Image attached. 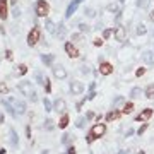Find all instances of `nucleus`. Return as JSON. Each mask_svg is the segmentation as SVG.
Segmentation results:
<instances>
[{
    "label": "nucleus",
    "mask_w": 154,
    "mask_h": 154,
    "mask_svg": "<svg viewBox=\"0 0 154 154\" xmlns=\"http://www.w3.org/2000/svg\"><path fill=\"white\" fill-rule=\"evenodd\" d=\"M69 125V115H62V118H60V122H58V128H65V127Z\"/></svg>",
    "instance_id": "nucleus-22"
},
{
    "label": "nucleus",
    "mask_w": 154,
    "mask_h": 154,
    "mask_svg": "<svg viewBox=\"0 0 154 154\" xmlns=\"http://www.w3.org/2000/svg\"><path fill=\"white\" fill-rule=\"evenodd\" d=\"M63 34H65V26L63 24H58V36L63 38Z\"/></svg>",
    "instance_id": "nucleus-33"
},
{
    "label": "nucleus",
    "mask_w": 154,
    "mask_h": 154,
    "mask_svg": "<svg viewBox=\"0 0 154 154\" xmlns=\"http://www.w3.org/2000/svg\"><path fill=\"white\" fill-rule=\"evenodd\" d=\"M82 72H84V74H88V72H89V67H88V65H82Z\"/></svg>",
    "instance_id": "nucleus-51"
},
{
    "label": "nucleus",
    "mask_w": 154,
    "mask_h": 154,
    "mask_svg": "<svg viewBox=\"0 0 154 154\" xmlns=\"http://www.w3.org/2000/svg\"><path fill=\"white\" fill-rule=\"evenodd\" d=\"M45 28H46V31H48V33L57 34V26H55V22H53V21L46 19V21H45Z\"/></svg>",
    "instance_id": "nucleus-14"
},
{
    "label": "nucleus",
    "mask_w": 154,
    "mask_h": 154,
    "mask_svg": "<svg viewBox=\"0 0 154 154\" xmlns=\"http://www.w3.org/2000/svg\"><path fill=\"white\" fill-rule=\"evenodd\" d=\"M50 14V5L46 0H36V16L46 17Z\"/></svg>",
    "instance_id": "nucleus-4"
},
{
    "label": "nucleus",
    "mask_w": 154,
    "mask_h": 154,
    "mask_svg": "<svg viewBox=\"0 0 154 154\" xmlns=\"http://www.w3.org/2000/svg\"><path fill=\"white\" fill-rule=\"evenodd\" d=\"M2 123H5V118H4V113H0V125Z\"/></svg>",
    "instance_id": "nucleus-50"
},
{
    "label": "nucleus",
    "mask_w": 154,
    "mask_h": 154,
    "mask_svg": "<svg viewBox=\"0 0 154 154\" xmlns=\"http://www.w3.org/2000/svg\"><path fill=\"white\" fill-rule=\"evenodd\" d=\"M135 4H137V7H140V9H147L149 7V0H137Z\"/></svg>",
    "instance_id": "nucleus-28"
},
{
    "label": "nucleus",
    "mask_w": 154,
    "mask_h": 154,
    "mask_svg": "<svg viewBox=\"0 0 154 154\" xmlns=\"http://www.w3.org/2000/svg\"><path fill=\"white\" fill-rule=\"evenodd\" d=\"M144 91L140 88H134L132 89V93H130V96H132V98H140V94H142Z\"/></svg>",
    "instance_id": "nucleus-25"
},
{
    "label": "nucleus",
    "mask_w": 154,
    "mask_h": 154,
    "mask_svg": "<svg viewBox=\"0 0 154 154\" xmlns=\"http://www.w3.org/2000/svg\"><path fill=\"white\" fill-rule=\"evenodd\" d=\"M106 134V125L105 123H94L93 127H91V130H89V134H88V137H86V140H88V144H93L96 139H99V137H103Z\"/></svg>",
    "instance_id": "nucleus-1"
},
{
    "label": "nucleus",
    "mask_w": 154,
    "mask_h": 154,
    "mask_svg": "<svg viewBox=\"0 0 154 154\" xmlns=\"http://www.w3.org/2000/svg\"><path fill=\"white\" fill-rule=\"evenodd\" d=\"M84 123H86V120H84V118H79V120L75 122L77 128H84Z\"/></svg>",
    "instance_id": "nucleus-37"
},
{
    "label": "nucleus",
    "mask_w": 154,
    "mask_h": 154,
    "mask_svg": "<svg viewBox=\"0 0 154 154\" xmlns=\"http://www.w3.org/2000/svg\"><path fill=\"white\" fill-rule=\"evenodd\" d=\"M70 139H74V137H72L70 134H65V135L62 137V142H63V144H69V142H70Z\"/></svg>",
    "instance_id": "nucleus-34"
},
{
    "label": "nucleus",
    "mask_w": 154,
    "mask_h": 154,
    "mask_svg": "<svg viewBox=\"0 0 154 154\" xmlns=\"http://www.w3.org/2000/svg\"><path fill=\"white\" fill-rule=\"evenodd\" d=\"M79 29H81V31H82V33H84V31H86V33H88V31H89V29H91V28H89L88 24H79Z\"/></svg>",
    "instance_id": "nucleus-38"
},
{
    "label": "nucleus",
    "mask_w": 154,
    "mask_h": 154,
    "mask_svg": "<svg viewBox=\"0 0 154 154\" xmlns=\"http://www.w3.org/2000/svg\"><path fill=\"white\" fill-rule=\"evenodd\" d=\"M120 103H123V98H122V96H118V98L115 99V103H113V106H116V105H120Z\"/></svg>",
    "instance_id": "nucleus-44"
},
{
    "label": "nucleus",
    "mask_w": 154,
    "mask_h": 154,
    "mask_svg": "<svg viewBox=\"0 0 154 154\" xmlns=\"http://www.w3.org/2000/svg\"><path fill=\"white\" fill-rule=\"evenodd\" d=\"M132 110H134V103H125V106H123V110H122V113H125V115H128V113H132Z\"/></svg>",
    "instance_id": "nucleus-23"
},
{
    "label": "nucleus",
    "mask_w": 154,
    "mask_h": 154,
    "mask_svg": "<svg viewBox=\"0 0 154 154\" xmlns=\"http://www.w3.org/2000/svg\"><path fill=\"white\" fill-rule=\"evenodd\" d=\"M77 7H79V4H77V2H72L70 5L67 7V12H65V17H67V19H70L72 14H74V12L77 11Z\"/></svg>",
    "instance_id": "nucleus-15"
},
{
    "label": "nucleus",
    "mask_w": 154,
    "mask_h": 154,
    "mask_svg": "<svg viewBox=\"0 0 154 154\" xmlns=\"http://www.w3.org/2000/svg\"><path fill=\"white\" fill-rule=\"evenodd\" d=\"M146 128H147V123H144V125L137 130V134H139V135H140V134H144V132H146Z\"/></svg>",
    "instance_id": "nucleus-40"
},
{
    "label": "nucleus",
    "mask_w": 154,
    "mask_h": 154,
    "mask_svg": "<svg viewBox=\"0 0 154 154\" xmlns=\"http://www.w3.org/2000/svg\"><path fill=\"white\" fill-rule=\"evenodd\" d=\"M94 98H96V93H94V91H89V96H88V99L91 101V99H94Z\"/></svg>",
    "instance_id": "nucleus-45"
},
{
    "label": "nucleus",
    "mask_w": 154,
    "mask_h": 154,
    "mask_svg": "<svg viewBox=\"0 0 154 154\" xmlns=\"http://www.w3.org/2000/svg\"><path fill=\"white\" fill-rule=\"evenodd\" d=\"M9 134H11V144L14 146V147H17L19 146V137H17V132H16V128H9Z\"/></svg>",
    "instance_id": "nucleus-13"
},
{
    "label": "nucleus",
    "mask_w": 154,
    "mask_h": 154,
    "mask_svg": "<svg viewBox=\"0 0 154 154\" xmlns=\"http://www.w3.org/2000/svg\"><path fill=\"white\" fill-rule=\"evenodd\" d=\"M17 89H19V93H21L22 96H26L28 99H31L33 103L38 99V94H36V91H34V88L31 86L29 81H22V82H19L17 84Z\"/></svg>",
    "instance_id": "nucleus-2"
},
{
    "label": "nucleus",
    "mask_w": 154,
    "mask_h": 154,
    "mask_svg": "<svg viewBox=\"0 0 154 154\" xmlns=\"http://www.w3.org/2000/svg\"><path fill=\"white\" fill-rule=\"evenodd\" d=\"M142 58H144V62H146V63H151V65L154 63V53H152V51H149V50L142 53Z\"/></svg>",
    "instance_id": "nucleus-17"
},
{
    "label": "nucleus",
    "mask_w": 154,
    "mask_h": 154,
    "mask_svg": "<svg viewBox=\"0 0 154 154\" xmlns=\"http://www.w3.org/2000/svg\"><path fill=\"white\" fill-rule=\"evenodd\" d=\"M139 154H146V152H144V151H140V152H139Z\"/></svg>",
    "instance_id": "nucleus-58"
},
{
    "label": "nucleus",
    "mask_w": 154,
    "mask_h": 154,
    "mask_svg": "<svg viewBox=\"0 0 154 154\" xmlns=\"http://www.w3.org/2000/svg\"><path fill=\"white\" fill-rule=\"evenodd\" d=\"M91 118H94V113H91V111H89V113H88V120H91Z\"/></svg>",
    "instance_id": "nucleus-52"
},
{
    "label": "nucleus",
    "mask_w": 154,
    "mask_h": 154,
    "mask_svg": "<svg viewBox=\"0 0 154 154\" xmlns=\"http://www.w3.org/2000/svg\"><path fill=\"white\" fill-rule=\"evenodd\" d=\"M84 82H81V81H74V82L70 84V91H72V94H82L84 93Z\"/></svg>",
    "instance_id": "nucleus-10"
},
{
    "label": "nucleus",
    "mask_w": 154,
    "mask_h": 154,
    "mask_svg": "<svg viewBox=\"0 0 154 154\" xmlns=\"http://www.w3.org/2000/svg\"><path fill=\"white\" fill-rule=\"evenodd\" d=\"M84 14H88L89 17H94V16H96V14H94V11H93V9H86V12H84Z\"/></svg>",
    "instance_id": "nucleus-42"
},
{
    "label": "nucleus",
    "mask_w": 154,
    "mask_h": 154,
    "mask_svg": "<svg viewBox=\"0 0 154 154\" xmlns=\"http://www.w3.org/2000/svg\"><path fill=\"white\" fill-rule=\"evenodd\" d=\"M9 2H11L12 5H16V4H17V0H9Z\"/></svg>",
    "instance_id": "nucleus-55"
},
{
    "label": "nucleus",
    "mask_w": 154,
    "mask_h": 154,
    "mask_svg": "<svg viewBox=\"0 0 154 154\" xmlns=\"http://www.w3.org/2000/svg\"><path fill=\"white\" fill-rule=\"evenodd\" d=\"M144 94H146L147 99H154V84H149L146 88V91H144Z\"/></svg>",
    "instance_id": "nucleus-19"
},
{
    "label": "nucleus",
    "mask_w": 154,
    "mask_h": 154,
    "mask_svg": "<svg viewBox=\"0 0 154 154\" xmlns=\"http://www.w3.org/2000/svg\"><path fill=\"white\" fill-rule=\"evenodd\" d=\"M45 128H46V130H53V128H55V123H53L51 118H48V120L45 122Z\"/></svg>",
    "instance_id": "nucleus-27"
},
{
    "label": "nucleus",
    "mask_w": 154,
    "mask_h": 154,
    "mask_svg": "<svg viewBox=\"0 0 154 154\" xmlns=\"http://www.w3.org/2000/svg\"><path fill=\"white\" fill-rule=\"evenodd\" d=\"M65 51H67V55L70 57V58H79V57H81L79 50H77L70 41H67V43H65Z\"/></svg>",
    "instance_id": "nucleus-7"
},
{
    "label": "nucleus",
    "mask_w": 154,
    "mask_h": 154,
    "mask_svg": "<svg viewBox=\"0 0 154 154\" xmlns=\"http://www.w3.org/2000/svg\"><path fill=\"white\" fill-rule=\"evenodd\" d=\"M34 77H36V82H38V84H45L43 75H41V72H36V74H34Z\"/></svg>",
    "instance_id": "nucleus-32"
},
{
    "label": "nucleus",
    "mask_w": 154,
    "mask_h": 154,
    "mask_svg": "<svg viewBox=\"0 0 154 154\" xmlns=\"http://www.w3.org/2000/svg\"><path fill=\"white\" fill-rule=\"evenodd\" d=\"M144 74H146V69H142V67H140V69H137V70H135V75H137V77L144 75Z\"/></svg>",
    "instance_id": "nucleus-39"
},
{
    "label": "nucleus",
    "mask_w": 154,
    "mask_h": 154,
    "mask_svg": "<svg viewBox=\"0 0 154 154\" xmlns=\"http://www.w3.org/2000/svg\"><path fill=\"white\" fill-rule=\"evenodd\" d=\"M53 60H55V55H41V62L45 65H51Z\"/></svg>",
    "instance_id": "nucleus-21"
},
{
    "label": "nucleus",
    "mask_w": 154,
    "mask_h": 154,
    "mask_svg": "<svg viewBox=\"0 0 154 154\" xmlns=\"http://www.w3.org/2000/svg\"><path fill=\"white\" fill-rule=\"evenodd\" d=\"M45 91L50 93L51 91V84H50V79H45Z\"/></svg>",
    "instance_id": "nucleus-35"
},
{
    "label": "nucleus",
    "mask_w": 154,
    "mask_h": 154,
    "mask_svg": "<svg viewBox=\"0 0 154 154\" xmlns=\"http://www.w3.org/2000/svg\"><path fill=\"white\" fill-rule=\"evenodd\" d=\"M123 2H125V0H120V4H123Z\"/></svg>",
    "instance_id": "nucleus-59"
},
{
    "label": "nucleus",
    "mask_w": 154,
    "mask_h": 154,
    "mask_svg": "<svg viewBox=\"0 0 154 154\" xmlns=\"http://www.w3.org/2000/svg\"><path fill=\"white\" fill-rule=\"evenodd\" d=\"M7 101H9V103L12 105V108L16 110L17 115H24V113H26V110H28L26 103H24V101H21V99H17V98H9Z\"/></svg>",
    "instance_id": "nucleus-3"
},
{
    "label": "nucleus",
    "mask_w": 154,
    "mask_h": 154,
    "mask_svg": "<svg viewBox=\"0 0 154 154\" xmlns=\"http://www.w3.org/2000/svg\"><path fill=\"white\" fill-rule=\"evenodd\" d=\"M43 106H45V111H51L53 110V105H51V101H50L48 98L43 99Z\"/></svg>",
    "instance_id": "nucleus-24"
},
{
    "label": "nucleus",
    "mask_w": 154,
    "mask_h": 154,
    "mask_svg": "<svg viewBox=\"0 0 154 154\" xmlns=\"http://www.w3.org/2000/svg\"><path fill=\"white\" fill-rule=\"evenodd\" d=\"M106 11H108V12H116V14L120 12V11H118V5H115V4H110V5L106 7Z\"/></svg>",
    "instance_id": "nucleus-29"
},
{
    "label": "nucleus",
    "mask_w": 154,
    "mask_h": 154,
    "mask_svg": "<svg viewBox=\"0 0 154 154\" xmlns=\"http://www.w3.org/2000/svg\"><path fill=\"white\" fill-rule=\"evenodd\" d=\"M118 154H128V151H118Z\"/></svg>",
    "instance_id": "nucleus-54"
},
{
    "label": "nucleus",
    "mask_w": 154,
    "mask_h": 154,
    "mask_svg": "<svg viewBox=\"0 0 154 154\" xmlns=\"http://www.w3.org/2000/svg\"><path fill=\"white\" fill-rule=\"evenodd\" d=\"M99 74L101 75H110V74H113V65H111L110 62H101L99 63Z\"/></svg>",
    "instance_id": "nucleus-8"
},
{
    "label": "nucleus",
    "mask_w": 154,
    "mask_h": 154,
    "mask_svg": "<svg viewBox=\"0 0 154 154\" xmlns=\"http://www.w3.org/2000/svg\"><path fill=\"white\" fill-rule=\"evenodd\" d=\"M101 45H103V39H101V38L94 39V46H101Z\"/></svg>",
    "instance_id": "nucleus-43"
},
{
    "label": "nucleus",
    "mask_w": 154,
    "mask_h": 154,
    "mask_svg": "<svg viewBox=\"0 0 154 154\" xmlns=\"http://www.w3.org/2000/svg\"><path fill=\"white\" fill-rule=\"evenodd\" d=\"M149 19H151V21H152V22H154V11H152V12H151V14H149Z\"/></svg>",
    "instance_id": "nucleus-53"
},
{
    "label": "nucleus",
    "mask_w": 154,
    "mask_h": 154,
    "mask_svg": "<svg viewBox=\"0 0 154 154\" xmlns=\"http://www.w3.org/2000/svg\"><path fill=\"white\" fill-rule=\"evenodd\" d=\"M53 110L58 111V113H65V110H67V103L63 101V99H57L55 103H53Z\"/></svg>",
    "instance_id": "nucleus-12"
},
{
    "label": "nucleus",
    "mask_w": 154,
    "mask_h": 154,
    "mask_svg": "<svg viewBox=\"0 0 154 154\" xmlns=\"http://www.w3.org/2000/svg\"><path fill=\"white\" fill-rule=\"evenodd\" d=\"M122 115V111H118V110H113V111H110L108 115H106V120L108 122H113V120H116L118 116Z\"/></svg>",
    "instance_id": "nucleus-20"
},
{
    "label": "nucleus",
    "mask_w": 154,
    "mask_h": 154,
    "mask_svg": "<svg viewBox=\"0 0 154 154\" xmlns=\"http://www.w3.org/2000/svg\"><path fill=\"white\" fill-rule=\"evenodd\" d=\"M9 93V88H7V84L0 82V94H7Z\"/></svg>",
    "instance_id": "nucleus-31"
},
{
    "label": "nucleus",
    "mask_w": 154,
    "mask_h": 154,
    "mask_svg": "<svg viewBox=\"0 0 154 154\" xmlns=\"http://www.w3.org/2000/svg\"><path fill=\"white\" fill-rule=\"evenodd\" d=\"M146 33H147V28H146L144 24H139V26H137V34H139V36H144Z\"/></svg>",
    "instance_id": "nucleus-26"
},
{
    "label": "nucleus",
    "mask_w": 154,
    "mask_h": 154,
    "mask_svg": "<svg viewBox=\"0 0 154 154\" xmlns=\"http://www.w3.org/2000/svg\"><path fill=\"white\" fill-rule=\"evenodd\" d=\"M67 154H75V147H74V146H70V147H69V151H67Z\"/></svg>",
    "instance_id": "nucleus-47"
},
{
    "label": "nucleus",
    "mask_w": 154,
    "mask_h": 154,
    "mask_svg": "<svg viewBox=\"0 0 154 154\" xmlns=\"http://www.w3.org/2000/svg\"><path fill=\"white\" fill-rule=\"evenodd\" d=\"M0 19H7V0H0Z\"/></svg>",
    "instance_id": "nucleus-16"
},
{
    "label": "nucleus",
    "mask_w": 154,
    "mask_h": 154,
    "mask_svg": "<svg viewBox=\"0 0 154 154\" xmlns=\"http://www.w3.org/2000/svg\"><path fill=\"white\" fill-rule=\"evenodd\" d=\"M39 38H41V29H39L38 26H34L28 34V45L29 46H34V45L39 41Z\"/></svg>",
    "instance_id": "nucleus-5"
},
{
    "label": "nucleus",
    "mask_w": 154,
    "mask_h": 154,
    "mask_svg": "<svg viewBox=\"0 0 154 154\" xmlns=\"http://www.w3.org/2000/svg\"><path fill=\"white\" fill-rule=\"evenodd\" d=\"M26 134H28V139H31V127H26Z\"/></svg>",
    "instance_id": "nucleus-48"
},
{
    "label": "nucleus",
    "mask_w": 154,
    "mask_h": 154,
    "mask_svg": "<svg viewBox=\"0 0 154 154\" xmlns=\"http://www.w3.org/2000/svg\"><path fill=\"white\" fill-rule=\"evenodd\" d=\"M2 105H4V108H5L7 111H9V115H11V116H14V118H16V116H17V113H16V110L12 108V105H11V103H9V101H4V99H2Z\"/></svg>",
    "instance_id": "nucleus-18"
},
{
    "label": "nucleus",
    "mask_w": 154,
    "mask_h": 154,
    "mask_svg": "<svg viewBox=\"0 0 154 154\" xmlns=\"http://www.w3.org/2000/svg\"><path fill=\"white\" fill-rule=\"evenodd\" d=\"M152 115H154L152 108H146V110H142L137 116H135V122H142V123H146V122L151 120V116H152Z\"/></svg>",
    "instance_id": "nucleus-6"
},
{
    "label": "nucleus",
    "mask_w": 154,
    "mask_h": 154,
    "mask_svg": "<svg viewBox=\"0 0 154 154\" xmlns=\"http://www.w3.org/2000/svg\"><path fill=\"white\" fill-rule=\"evenodd\" d=\"M115 38H116V41H120V43H123L127 39V31H125V28L123 26H116L115 28Z\"/></svg>",
    "instance_id": "nucleus-9"
},
{
    "label": "nucleus",
    "mask_w": 154,
    "mask_h": 154,
    "mask_svg": "<svg viewBox=\"0 0 154 154\" xmlns=\"http://www.w3.org/2000/svg\"><path fill=\"white\" fill-rule=\"evenodd\" d=\"M5 58L7 60H12V50H5Z\"/></svg>",
    "instance_id": "nucleus-41"
},
{
    "label": "nucleus",
    "mask_w": 154,
    "mask_h": 154,
    "mask_svg": "<svg viewBox=\"0 0 154 154\" xmlns=\"http://www.w3.org/2000/svg\"><path fill=\"white\" fill-rule=\"evenodd\" d=\"M132 134H134V130H132V128H128V130L125 132V137H128V135H132Z\"/></svg>",
    "instance_id": "nucleus-49"
},
{
    "label": "nucleus",
    "mask_w": 154,
    "mask_h": 154,
    "mask_svg": "<svg viewBox=\"0 0 154 154\" xmlns=\"http://www.w3.org/2000/svg\"><path fill=\"white\" fill-rule=\"evenodd\" d=\"M19 14H21V12H19V9L16 7V9L12 11V16H14V17H19Z\"/></svg>",
    "instance_id": "nucleus-46"
},
{
    "label": "nucleus",
    "mask_w": 154,
    "mask_h": 154,
    "mask_svg": "<svg viewBox=\"0 0 154 154\" xmlns=\"http://www.w3.org/2000/svg\"><path fill=\"white\" fill-rule=\"evenodd\" d=\"M74 2H77V4H81V2H82V0H74Z\"/></svg>",
    "instance_id": "nucleus-57"
},
{
    "label": "nucleus",
    "mask_w": 154,
    "mask_h": 154,
    "mask_svg": "<svg viewBox=\"0 0 154 154\" xmlns=\"http://www.w3.org/2000/svg\"><path fill=\"white\" fill-rule=\"evenodd\" d=\"M5 152H7V151H5V149H4V147L0 149V154H5Z\"/></svg>",
    "instance_id": "nucleus-56"
},
{
    "label": "nucleus",
    "mask_w": 154,
    "mask_h": 154,
    "mask_svg": "<svg viewBox=\"0 0 154 154\" xmlns=\"http://www.w3.org/2000/svg\"><path fill=\"white\" fill-rule=\"evenodd\" d=\"M26 72H28V67L24 65V63H21V65H19V74H21V75H24Z\"/></svg>",
    "instance_id": "nucleus-36"
},
{
    "label": "nucleus",
    "mask_w": 154,
    "mask_h": 154,
    "mask_svg": "<svg viewBox=\"0 0 154 154\" xmlns=\"http://www.w3.org/2000/svg\"><path fill=\"white\" fill-rule=\"evenodd\" d=\"M53 75H55L57 79H65V77H67V70L62 65H55V67H53Z\"/></svg>",
    "instance_id": "nucleus-11"
},
{
    "label": "nucleus",
    "mask_w": 154,
    "mask_h": 154,
    "mask_svg": "<svg viewBox=\"0 0 154 154\" xmlns=\"http://www.w3.org/2000/svg\"><path fill=\"white\" fill-rule=\"evenodd\" d=\"M115 33V31H113V29H105V31H103V39H108L111 36V34Z\"/></svg>",
    "instance_id": "nucleus-30"
}]
</instances>
